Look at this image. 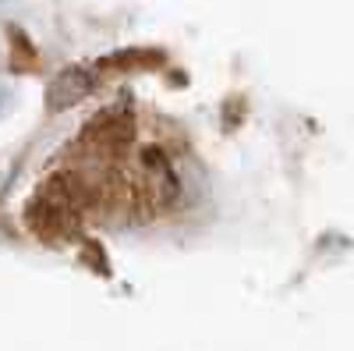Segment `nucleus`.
<instances>
[{"label": "nucleus", "mask_w": 354, "mask_h": 351, "mask_svg": "<svg viewBox=\"0 0 354 351\" xmlns=\"http://www.w3.org/2000/svg\"><path fill=\"white\" fill-rule=\"evenodd\" d=\"M88 210H100L96 178L82 170H53L36 188V195L25 206V224L46 245H64L78 238L82 217Z\"/></svg>", "instance_id": "nucleus-1"}, {"label": "nucleus", "mask_w": 354, "mask_h": 351, "mask_svg": "<svg viewBox=\"0 0 354 351\" xmlns=\"http://www.w3.org/2000/svg\"><path fill=\"white\" fill-rule=\"evenodd\" d=\"M135 142V117L128 110H100L93 121L78 132V145L88 156L124 153Z\"/></svg>", "instance_id": "nucleus-2"}, {"label": "nucleus", "mask_w": 354, "mask_h": 351, "mask_svg": "<svg viewBox=\"0 0 354 351\" xmlns=\"http://www.w3.org/2000/svg\"><path fill=\"white\" fill-rule=\"evenodd\" d=\"M93 85H96V78H93L88 68H64L46 89V110L50 114L71 110L75 103H82L88 93H93Z\"/></svg>", "instance_id": "nucleus-3"}]
</instances>
